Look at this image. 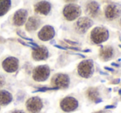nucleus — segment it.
Listing matches in <instances>:
<instances>
[{
	"label": "nucleus",
	"instance_id": "1",
	"mask_svg": "<svg viewBox=\"0 0 121 113\" xmlns=\"http://www.w3.org/2000/svg\"><path fill=\"white\" fill-rule=\"evenodd\" d=\"M109 36H110L109 32L106 28L102 27H96L93 28L91 32L90 37L93 43L99 45V44L106 41L109 38Z\"/></svg>",
	"mask_w": 121,
	"mask_h": 113
},
{
	"label": "nucleus",
	"instance_id": "6",
	"mask_svg": "<svg viewBox=\"0 0 121 113\" xmlns=\"http://www.w3.org/2000/svg\"><path fill=\"white\" fill-rule=\"evenodd\" d=\"M50 69L47 65L38 66L33 70V79L36 82H44L49 78Z\"/></svg>",
	"mask_w": 121,
	"mask_h": 113
},
{
	"label": "nucleus",
	"instance_id": "11",
	"mask_svg": "<svg viewBox=\"0 0 121 113\" xmlns=\"http://www.w3.org/2000/svg\"><path fill=\"white\" fill-rule=\"evenodd\" d=\"M18 59L14 57H8L3 60V68L8 73H13L15 72L18 68Z\"/></svg>",
	"mask_w": 121,
	"mask_h": 113
},
{
	"label": "nucleus",
	"instance_id": "24",
	"mask_svg": "<svg viewBox=\"0 0 121 113\" xmlns=\"http://www.w3.org/2000/svg\"><path fill=\"white\" fill-rule=\"evenodd\" d=\"M12 113H24L23 112H22V111H15V112H12Z\"/></svg>",
	"mask_w": 121,
	"mask_h": 113
},
{
	"label": "nucleus",
	"instance_id": "23",
	"mask_svg": "<svg viewBox=\"0 0 121 113\" xmlns=\"http://www.w3.org/2000/svg\"><path fill=\"white\" fill-rule=\"evenodd\" d=\"M65 2H67V3H73V2H75L76 0H64Z\"/></svg>",
	"mask_w": 121,
	"mask_h": 113
},
{
	"label": "nucleus",
	"instance_id": "5",
	"mask_svg": "<svg viewBox=\"0 0 121 113\" xmlns=\"http://www.w3.org/2000/svg\"><path fill=\"white\" fill-rule=\"evenodd\" d=\"M93 25V21L87 17L80 18L74 25L75 30L80 34L86 33Z\"/></svg>",
	"mask_w": 121,
	"mask_h": 113
},
{
	"label": "nucleus",
	"instance_id": "18",
	"mask_svg": "<svg viewBox=\"0 0 121 113\" xmlns=\"http://www.w3.org/2000/svg\"><path fill=\"white\" fill-rule=\"evenodd\" d=\"M40 25V20L37 17H30L26 22V29L28 32H33L35 31Z\"/></svg>",
	"mask_w": 121,
	"mask_h": 113
},
{
	"label": "nucleus",
	"instance_id": "21",
	"mask_svg": "<svg viewBox=\"0 0 121 113\" xmlns=\"http://www.w3.org/2000/svg\"><path fill=\"white\" fill-rule=\"evenodd\" d=\"M3 84H4V79H3V78L0 77V88H1V87H3Z\"/></svg>",
	"mask_w": 121,
	"mask_h": 113
},
{
	"label": "nucleus",
	"instance_id": "10",
	"mask_svg": "<svg viewBox=\"0 0 121 113\" xmlns=\"http://www.w3.org/2000/svg\"><path fill=\"white\" fill-rule=\"evenodd\" d=\"M54 35H55V31H54V27L51 26H45L39 32L38 37L40 40L43 41H47L54 38Z\"/></svg>",
	"mask_w": 121,
	"mask_h": 113
},
{
	"label": "nucleus",
	"instance_id": "22",
	"mask_svg": "<svg viewBox=\"0 0 121 113\" xmlns=\"http://www.w3.org/2000/svg\"><path fill=\"white\" fill-rule=\"evenodd\" d=\"M115 106H106L105 107V109H109V108H114Z\"/></svg>",
	"mask_w": 121,
	"mask_h": 113
},
{
	"label": "nucleus",
	"instance_id": "3",
	"mask_svg": "<svg viewBox=\"0 0 121 113\" xmlns=\"http://www.w3.org/2000/svg\"><path fill=\"white\" fill-rule=\"evenodd\" d=\"M93 73H94V64L91 59L83 60L78 64V73L82 78H89L92 76Z\"/></svg>",
	"mask_w": 121,
	"mask_h": 113
},
{
	"label": "nucleus",
	"instance_id": "27",
	"mask_svg": "<svg viewBox=\"0 0 121 113\" xmlns=\"http://www.w3.org/2000/svg\"><path fill=\"white\" fill-rule=\"evenodd\" d=\"M120 48H121V45H120Z\"/></svg>",
	"mask_w": 121,
	"mask_h": 113
},
{
	"label": "nucleus",
	"instance_id": "12",
	"mask_svg": "<svg viewBox=\"0 0 121 113\" xmlns=\"http://www.w3.org/2000/svg\"><path fill=\"white\" fill-rule=\"evenodd\" d=\"M49 51L45 46H38L32 51V58L35 60H45L48 58Z\"/></svg>",
	"mask_w": 121,
	"mask_h": 113
},
{
	"label": "nucleus",
	"instance_id": "25",
	"mask_svg": "<svg viewBox=\"0 0 121 113\" xmlns=\"http://www.w3.org/2000/svg\"><path fill=\"white\" fill-rule=\"evenodd\" d=\"M95 113H105V112H103V111H99V112H96Z\"/></svg>",
	"mask_w": 121,
	"mask_h": 113
},
{
	"label": "nucleus",
	"instance_id": "7",
	"mask_svg": "<svg viewBox=\"0 0 121 113\" xmlns=\"http://www.w3.org/2000/svg\"><path fill=\"white\" fill-rule=\"evenodd\" d=\"M60 107L65 112H73L78 107V102L73 97H66L60 102Z\"/></svg>",
	"mask_w": 121,
	"mask_h": 113
},
{
	"label": "nucleus",
	"instance_id": "4",
	"mask_svg": "<svg viewBox=\"0 0 121 113\" xmlns=\"http://www.w3.org/2000/svg\"><path fill=\"white\" fill-rule=\"evenodd\" d=\"M70 83L69 77L64 73H57L52 78L51 84L56 88H67Z\"/></svg>",
	"mask_w": 121,
	"mask_h": 113
},
{
	"label": "nucleus",
	"instance_id": "14",
	"mask_svg": "<svg viewBox=\"0 0 121 113\" xmlns=\"http://www.w3.org/2000/svg\"><path fill=\"white\" fill-rule=\"evenodd\" d=\"M86 13L91 18H96L100 13V5L96 1H89L86 5Z\"/></svg>",
	"mask_w": 121,
	"mask_h": 113
},
{
	"label": "nucleus",
	"instance_id": "15",
	"mask_svg": "<svg viewBox=\"0 0 121 113\" xmlns=\"http://www.w3.org/2000/svg\"><path fill=\"white\" fill-rule=\"evenodd\" d=\"M27 15H28V13L25 9H20L18 11H17L15 13V14L13 15V23L16 26L23 25L27 19Z\"/></svg>",
	"mask_w": 121,
	"mask_h": 113
},
{
	"label": "nucleus",
	"instance_id": "13",
	"mask_svg": "<svg viewBox=\"0 0 121 113\" xmlns=\"http://www.w3.org/2000/svg\"><path fill=\"white\" fill-rule=\"evenodd\" d=\"M34 10L36 13L48 15L51 10V4L47 1H40L34 5Z\"/></svg>",
	"mask_w": 121,
	"mask_h": 113
},
{
	"label": "nucleus",
	"instance_id": "2",
	"mask_svg": "<svg viewBox=\"0 0 121 113\" xmlns=\"http://www.w3.org/2000/svg\"><path fill=\"white\" fill-rule=\"evenodd\" d=\"M82 13V9L80 6L74 3L67 4L63 9V15L67 21L72 22L76 20L80 17Z\"/></svg>",
	"mask_w": 121,
	"mask_h": 113
},
{
	"label": "nucleus",
	"instance_id": "26",
	"mask_svg": "<svg viewBox=\"0 0 121 113\" xmlns=\"http://www.w3.org/2000/svg\"><path fill=\"white\" fill-rule=\"evenodd\" d=\"M120 26H121V20H120Z\"/></svg>",
	"mask_w": 121,
	"mask_h": 113
},
{
	"label": "nucleus",
	"instance_id": "19",
	"mask_svg": "<svg viewBox=\"0 0 121 113\" xmlns=\"http://www.w3.org/2000/svg\"><path fill=\"white\" fill-rule=\"evenodd\" d=\"M12 6L11 0H0V17L5 15Z\"/></svg>",
	"mask_w": 121,
	"mask_h": 113
},
{
	"label": "nucleus",
	"instance_id": "20",
	"mask_svg": "<svg viewBox=\"0 0 121 113\" xmlns=\"http://www.w3.org/2000/svg\"><path fill=\"white\" fill-rule=\"evenodd\" d=\"M12 101V95L7 91H0V105H7Z\"/></svg>",
	"mask_w": 121,
	"mask_h": 113
},
{
	"label": "nucleus",
	"instance_id": "16",
	"mask_svg": "<svg viewBox=\"0 0 121 113\" xmlns=\"http://www.w3.org/2000/svg\"><path fill=\"white\" fill-rule=\"evenodd\" d=\"M99 56L104 61L110 60L114 56V49L112 48V46L110 45L103 46V47L100 48Z\"/></svg>",
	"mask_w": 121,
	"mask_h": 113
},
{
	"label": "nucleus",
	"instance_id": "8",
	"mask_svg": "<svg viewBox=\"0 0 121 113\" xmlns=\"http://www.w3.org/2000/svg\"><path fill=\"white\" fill-rule=\"evenodd\" d=\"M121 8L116 3H110L106 6L105 10V16L108 20H115L120 16Z\"/></svg>",
	"mask_w": 121,
	"mask_h": 113
},
{
	"label": "nucleus",
	"instance_id": "9",
	"mask_svg": "<svg viewBox=\"0 0 121 113\" xmlns=\"http://www.w3.org/2000/svg\"><path fill=\"white\" fill-rule=\"evenodd\" d=\"M26 108L30 113H39L42 109L43 104L40 98L38 97H31L26 102Z\"/></svg>",
	"mask_w": 121,
	"mask_h": 113
},
{
	"label": "nucleus",
	"instance_id": "17",
	"mask_svg": "<svg viewBox=\"0 0 121 113\" xmlns=\"http://www.w3.org/2000/svg\"><path fill=\"white\" fill-rule=\"evenodd\" d=\"M86 96L91 102L98 103L101 102V98L100 97V92H99L98 88H90L86 90Z\"/></svg>",
	"mask_w": 121,
	"mask_h": 113
}]
</instances>
